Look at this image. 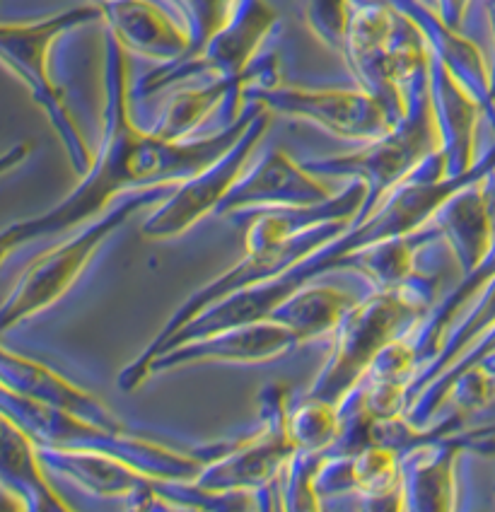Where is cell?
Masks as SVG:
<instances>
[{"instance_id":"cell-6","label":"cell","mask_w":495,"mask_h":512,"mask_svg":"<svg viewBox=\"0 0 495 512\" xmlns=\"http://www.w3.org/2000/svg\"><path fill=\"white\" fill-rule=\"evenodd\" d=\"M488 17H491V27H493V66H491V78H493V97H495V0H488Z\"/></svg>"},{"instance_id":"cell-2","label":"cell","mask_w":495,"mask_h":512,"mask_svg":"<svg viewBox=\"0 0 495 512\" xmlns=\"http://www.w3.org/2000/svg\"><path fill=\"white\" fill-rule=\"evenodd\" d=\"M102 13V8H78L68 10V13L49 17L44 22H34V25H5L3 27V54L5 63L20 75L25 83L34 90L37 102H42L49 109L51 119L56 126L71 138L73 143L80 145V136H75L71 121L63 112L61 100L54 83L46 75V56H49V46L63 29L80 25V22L95 20ZM83 148V145H80Z\"/></svg>"},{"instance_id":"cell-1","label":"cell","mask_w":495,"mask_h":512,"mask_svg":"<svg viewBox=\"0 0 495 512\" xmlns=\"http://www.w3.org/2000/svg\"><path fill=\"white\" fill-rule=\"evenodd\" d=\"M278 112L317 121L343 138H382L399 124L392 109L372 92L300 90V87H269L259 92Z\"/></svg>"},{"instance_id":"cell-4","label":"cell","mask_w":495,"mask_h":512,"mask_svg":"<svg viewBox=\"0 0 495 512\" xmlns=\"http://www.w3.org/2000/svg\"><path fill=\"white\" fill-rule=\"evenodd\" d=\"M189 3L194 8L198 42L211 39L223 27V22L227 20V10L232 8V0H189Z\"/></svg>"},{"instance_id":"cell-3","label":"cell","mask_w":495,"mask_h":512,"mask_svg":"<svg viewBox=\"0 0 495 512\" xmlns=\"http://www.w3.org/2000/svg\"><path fill=\"white\" fill-rule=\"evenodd\" d=\"M102 13L112 22L119 44L153 58H174L191 46L189 34H184L170 15L162 13L150 0H107Z\"/></svg>"},{"instance_id":"cell-5","label":"cell","mask_w":495,"mask_h":512,"mask_svg":"<svg viewBox=\"0 0 495 512\" xmlns=\"http://www.w3.org/2000/svg\"><path fill=\"white\" fill-rule=\"evenodd\" d=\"M440 3V17L450 27H457L462 22L464 10H467L469 0H438Z\"/></svg>"}]
</instances>
